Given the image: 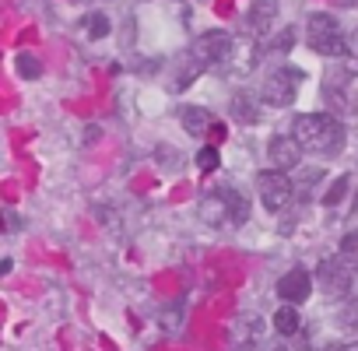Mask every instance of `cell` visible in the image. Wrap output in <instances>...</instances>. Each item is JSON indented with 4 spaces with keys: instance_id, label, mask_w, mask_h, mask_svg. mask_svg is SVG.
Listing matches in <instances>:
<instances>
[{
    "instance_id": "ffe728a7",
    "label": "cell",
    "mask_w": 358,
    "mask_h": 351,
    "mask_svg": "<svg viewBox=\"0 0 358 351\" xmlns=\"http://www.w3.org/2000/svg\"><path fill=\"white\" fill-rule=\"evenodd\" d=\"M344 190H348V176H341V180L327 190V197H323V201H327V204H337V201L344 197Z\"/></svg>"
},
{
    "instance_id": "d6986e66",
    "label": "cell",
    "mask_w": 358,
    "mask_h": 351,
    "mask_svg": "<svg viewBox=\"0 0 358 351\" xmlns=\"http://www.w3.org/2000/svg\"><path fill=\"white\" fill-rule=\"evenodd\" d=\"M341 253L351 257V260H358V232H348V236L341 239Z\"/></svg>"
},
{
    "instance_id": "7a4b0ae2",
    "label": "cell",
    "mask_w": 358,
    "mask_h": 351,
    "mask_svg": "<svg viewBox=\"0 0 358 351\" xmlns=\"http://www.w3.org/2000/svg\"><path fill=\"white\" fill-rule=\"evenodd\" d=\"M306 43H309V50L313 53H320V57H327V60H341L344 53H348V39H344V29H341V22L334 18V15H327V11H313L309 18H306Z\"/></svg>"
},
{
    "instance_id": "2e32d148",
    "label": "cell",
    "mask_w": 358,
    "mask_h": 351,
    "mask_svg": "<svg viewBox=\"0 0 358 351\" xmlns=\"http://www.w3.org/2000/svg\"><path fill=\"white\" fill-rule=\"evenodd\" d=\"M109 32H113V22H109L102 11L88 15V36H92V39H106Z\"/></svg>"
},
{
    "instance_id": "ba28073f",
    "label": "cell",
    "mask_w": 358,
    "mask_h": 351,
    "mask_svg": "<svg viewBox=\"0 0 358 351\" xmlns=\"http://www.w3.org/2000/svg\"><path fill=\"white\" fill-rule=\"evenodd\" d=\"M313 278H316V274H309L306 267H292L288 274L278 278V299H281V302H292V306L306 302L309 292H313Z\"/></svg>"
},
{
    "instance_id": "ac0fdd59",
    "label": "cell",
    "mask_w": 358,
    "mask_h": 351,
    "mask_svg": "<svg viewBox=\"0 0 358 351\" xmlns=\"http://www.w3.org/2000/svg\"><path fill=\"white\" fill-rule=\"evenodd\" d=\"M337 320H341V327H344V330H358V302H351V299H348V306L341 309V316H337Z\"/></svg>"
},
{
    "instance_id": "8992f818",
    "label": "cell",
    "mask_w": 358,
    "mask_h": 351,
    "mask_svg": "<svg viewBox=\"0 0 358 351\" xmlns=\"http://www.w3.org/2000/svg\"><path fill=\"white\" fill-rule=\"evenodd\" d=\"M194 57L204 64V67H229L232 57H236V43L225 29H211V32H201L197 43H194Z\"/></svg>"
},
{
    "instance_id": "4fadbf2b",
    "label": "cell",
    "mask_w": 358,
    "mask_h": 351,
    "mask_svg": "<svg viewBox=\"0 0 358 351\" xmlns=\"http://www.w3.org/2000/svg\"><path fill=\"white\" fill-rule=\"evenodd\" d=\"M179 123H183V130H187L190 137H204V134L215 127V116H211V109H204V106H183V109H179Z\"/></svg>"
},
{
    "instance_id": "8fae6325",
    "label": "cell",
    "mask_w": 358,
    "mask_h": 351,
    "mask_svg": "<svg viewBox=\"0 0 358 351\" xmlns=\"http://www.w3.org/2000/svg\"><path fill=\"white\" fill-rule=\"evenodd\" d=\"M260 106H264V95H257L250 88H239L229 99V113H232L236 123H257L260 120Z\"/></svg>"
},
{
    "instance_id": "cb8c5ba5",
    "label": "cell",
    "mask_w": 358,
    "mask_h": 351,
    "mask_svg": "<svg viewBox=\"0 0 358 351\" xmlns=\"http://www.w3.org/2000/svg\"><path fill=\"white\" fill-rule=\"evenodd\" d=\"M274 351H285V348H274Z\"/></svg>"
},
{
    "instance_id": "30bf717a",
    "label": "cell",
    "mask_w": 358,
    "mask_h": 351,
    "mask_svg": "<svg viewBox=\"0 0 358 351\" xmlns=\"http://www.w3.org/2000/svg\"><path fill=\"white\" fill-rule=\"evenodd\" d=\"M302 144L295 141V134H288V137H271V144H267V158H271V165L274 169H285V172H292L299 162H302Z\"/></svg>"
},
{
    "instance_id": "9a60e30c",
    "label": "cell",
    "mask_w": 358,
    "mask_h": 351,
    "mask_svg": "<svg viewBox=\"0 0 358 351\" xmlns=\"http://www.w3.org/2000/svg\"><path fill=\"white\" fill-rule=\"evenodd\" d=\"M15 67H18V74H22L25 81H36V78H43V60H39L36 53H18Z\"/></svg>"
},
{
    "instance_id": "e0dca14e",
    "label": "cell",
    "mask_w": 358,
    "mask_h": 351,
    "mask_svg": "<svg viewBox=\"0 0 358 351\" xmlns=\"http://www.w3.org/2000/svg\"><path fill=\"white\" fill-rule=\"evenodd\" d=\"M218 165H222L218 148H201V151H197V169H201V172H215Z\"/></svg>"
},
{
    "instance_id": "277c9868",
    "label": "cell",
    "mask_w": 358,
    "mask_h": 351,
    "mask_svg": "<svg viewBox=\"0 0 358 351\" xmlns=\"http://www.w3.org/2000/svg\"><path fill=\"white\" fill-rule=\"evenodd\" d=\"M302 81H306V74H302L299 67L281 64L278 71H271V74H267V81H264L260 95H264V102H267V106H278V109H281V106H292V102H295V95H299Z\"/></svg>"
},
{
    "instance_id": "6da1fadb",
    "label": "cell",
    "mask_w": 358,
    "mask_h": 351,
    "mask_svg": "<svg viewBox=\"0 0 358 351\" xmlns=\"http://www.w3.org/2000/svg\"><path fill=\"white\" fill-rule=\"evenodd\" d=\"M292 134L309 155H337L344 148V123L334 113H302L295 116Z\"/></svg>"
},
{
    "instance_id": "603a6c76",
    "label": "cell",
    "mask_w": 358,
    "mask_h": 351,
    "mask_svg": "<svg viewBox=\"0 0 358 351\" xmlns=\"http://www.w3.org/2000/svg\"><path fill=\"white\" fill-rule=\"evenodd\" d=\"M337 351H358V341H351V344H344V348H337Z\"/></svg>"
},
{
    "instance_id": "3957f363",
    "label": "cell",
    "mask_w": 358,
    "mask_h": 351,
    "mask_svg": "<svg viewBox=\"0 0 358 351\" xmlns=\"http://www.w3.org/2000/svg\"><path fill=\"white\" fill-rule=\"evenodd\" d=\"M197 215H201V222H208V225H243L246 222V215H250V201L243 197V194H236V190H215V194H208V197H201V204H197Z\"/></svg>"
},
{
    "instance_id": "9c48e42d",
    "label": "cell",
    "mask_w": 358,
    "mask_h": 351,
    "mask_svg": "<svg viewBox=\"0 0 358 351\" xmlns=\"http://www.w3.org/2000/svg\"><path fill=\"white\" fill-rule=\"evenodd\" d=\"M278 15H281L278 0H253L250 11H246V32L257 36V39L271 36V29L278 25Z\"/></svg>"
},
{
    "instance_id": "44dd1931",
    "label": "cell",
    "mask_w": 358,
    "mask_h": 351,
    "mask_svg": "<svg viewBox=\"0 0 358 351\" xmlns=\"http://www.w3.org/2000/svg\"><path fill=\"white\" fill-rule=\"evenodd\" d=\"M292 43H295V32H292V29H285V36L271 43V53H288V50H292Z\"/></svg>"
},
{
    "instance_id": "5bb4252c",
    "label": "cell",
    "mask_w": 358,
    "mask_h": 351,
    "mask_svg": "<svg viewBox=\"0 0 358 351\" xmlns=\"http://www.w3.org/2000/svg\"><path fill=\"white\" fill-rule=\"evenodd\" d=\"M299 327H302V320H299V313H295V306L288 302V306H281L278 313H274V334H281V337H295L299 334Z\"/></svg>"
},
{
    "instance_id": "52a82bcc",
    "label": "cell",
    "mask_w": 358,
    "mask_h": 351,
    "mask_svg": "<svg viewBox=\"0 0 358 351\" xmlns=\"http://www.w3.org/2000/svg\"><path fill=\"white\" fill-rule=\"evenodd\" d=\"M355 267H358V264H351V257L341 253V257L323 260L320 271H316V278H320V285H323L330 295H334V292L344 295V292H348V281H351V274H355Z\"/></svg>"
},
{
    "instance_id": "5b68a950",
    "label": "cell",
    "mask_w": 358,
    "mask_h": 351,
    "mask_svg": "<svg viewBox=\"0 0 358 351\" xmlns=\"http://www.w3.org/2000/svg\"><path fill=\"white\" fill-rule=\"evenodd\" d=\"M257 190H260V204L267 211H274V215L285 211L292 204V197H295V183L288 180L285 169H264L257 176Z\"/></svg>"
},
{
    "instance_id": "7c38bea8",
    "label": "cell",
    "mask_w": 358,
    "mask_h": 351,
    "mask_svg": "<svg viewBox=\"0 0 358 351\" xmlns=\"http://www.w3.org/2000/svg\"><path fill=\"white\" fill-rule=\"evenodd\" d=\"M201 71H208V67H204V64L194 57V50H190V53H183V57L176 60V74L169 78V88H172V92H183V88H190V85L197 81V74H201Z\"/></svg>"
},
{
    "instance_id": "7402d4cb",
    "label": "cell",
    "mask_w": 358,
    "mask_h": 351,
    "mask_svg": "<svg viewBox=\"0 0 358 351\" xmlns=\"http://www.w3.org/2000/svg\"><path fill=\"white\" fill-rule=\"evenodd\" d=\"M344 299L358 302V267H355V274H351V281H348V292H344Z\"/></svg>"
}]
</instances>
